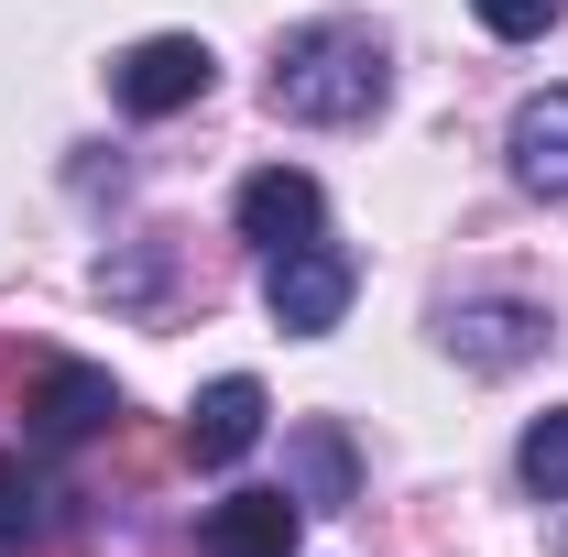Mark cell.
I'll return each instance as SVG.
<instances>
[{"instance_id": "obj_4", "label": "cell", "mask_w": 568, "mask_h": 557, "mask_svg": "<svg viewBox=\"0 0 568 557\" xmlns=\"http://www.w3.org/2000/svg\"><path fill=\"white\" fill-rule=\"evenodd\" d=\"M110 416H121V383H110L99 361H33V394H22V426H33L44 448H77V437H99Z\"/></svg>"}, {"instance_id": "obj_13", "label": "cell", "mask_w": 568, "mask_h": 557, "mask_svg": "<svg viewBox=\"0 0 568 557\" xmlns=\"http://www.w3.org/2000/svg\"><path fill=\"white\" fill-rule=\"evenodd\" d=\"M481 11V33H503V44H547L568 22V0H470Z\"/></svg>"}, {"instance_id": "obj_2", "label": "cell", "mask_w": 568, "mask_h": 557, "mask_svg": "<svg viewBox=\"0 0 568 557\" xmlns=\"http://www.w3.org/2000/svg\"><path fill=\"white\" fill-rule=\"evenodd\" d=\"M351 284L361 263L339 241H295V252H263V306H274L284 340H328L339 317H351Z\"/></svg>"}, {"instance_id": "obj_12", "label": "cell", "mask_w": 568, "mask_h": 557, "mask_svg": "<svg viewBox=\"0 0 568 557\" xmlns=\"http://www.w3.org/2000/svg\"><path fill=\"white\" fill-rule=\"evenodd\" d=\"M33 525H44V492H33V470L0 448V557L11 547H33Z\"/></svg>"}, {"instance_id": "obj_1", "label": "cell", "mask_w": 568, "mask_h": 557, "mask_svg": "<svg viewBox=\"0 0 568 557\" xmlns=\"http://www.w3.org/2000/svg\"><path fill=\"white\" fill-rule=\"evenodd\" d=\"M383 88H394L383 33L351 22V11L295 22V33L274 44V77H263V99H274L284 121H306V132H351V121H372V110H383Z\"/></svg>"}, {"instance_id": "obj_11", "label": "cell", "mask_w": 568, "mask_h": 557, "mask_svg": "<svg viewBox=\"0 0 568 557\" xmlns=\"http://www.w3.org/2000/svg\"><path fill=\"white\" fill-rule=\"evenodd\" d=\"M295 470H306V492H295L306 514H317V503H351V437H339V426H306V437H295Z\"/></svg>"}, {"instance_id": "obj_5", "label": "cell", "mask_w": 568, "mask_h": 557, "mask_svg": "<svg viewBox=\"0 0 568 557\" xmlns=\"http://www.w3.org/2000/svg\"><path fill=\"white\" fill-rule=\"evenodd\" d=\"M437 350H448L459 372H514V361H536V350H547V306H525V295L448 306V317H437Z\"/></svg>"}, {"instance_id": "obj_10", "label": "cell", "mask_w": 568, "mask_h": 557, "mask_svg": "<svg viewBox=\"0 0 568 557\" xmlns=\"http://www.w3.org/2000/svg\"><path fill=\"white\" fill-rule=\"evenodd\" d=\"M514 482L536 492V503H568V405L525 426V448H514Z\"/></svg>"}, {"instance_id": "obj_8", "label": "cell", "mask_w": 568, "mask_h": 557, "mask_svg": "<svg viewBox=\"0 0 568 557\" xmlns=\"http://www.w3.org/2000/svg\"><path fill=\"white\" fill-rule=\"evenodd\" d=\"M295 536H306V503L295 492H230V503H209V525H197L209 557H295Z\"/></svg>"}, {"instance_id": "obj_6", "label": "cell", "mask_w": 568, "mask_h": 557, "mask_svg": "<svg viewBox=\"0 0 568 557\" xmlns=\"http://www.w3.org/2000/svg\"><path fill=\"white\" fill-rule=\"evenodd\" d=\"M230 219H241V241H263V252H295V241H317L328 198H317V175H306V164H263V175H241Z\"/></svg>"}, {"instance_id": "obj_9", "label": "cell", "mask_w": 568, "mask_h": 557, "mask_svg": "<svg viewBox=\"0 0 568 557\" xmlns=\"http://www.w3.org/2000/svg\"><path fill=\"white\" fill-rule=\"evenodd\" d=\"M503 153H514V186H525V198L568 209V88L525 99V110H514V132H503Z\"/></svg>"}, {"instance_id": "obj_7", "label": "cell", "mask_w": 568, "mask_h": 557, "mask_svg": "<svg viewBox=\"0 0 568 557\" xmlns=\"http://www.w3.org/2000/svg\"><path fill=\"white\" fill-rule=\"evenodd\" d=\"M263 416H274V405H263V383H252V372H219L209 394L186 405V459H197V470L252 459V448H263Z\"/></svg>"}, {"instance_id": "obj_3", "label": "cell", "mask_w": 568, "mask_h": 557, "mask_svg": "<svg viewBox=\"0 0 568 557\" xmlns=\"http://www.w3.org/2000/svg\"><path fill=\"white\" fill-rule=\"evenodd\" d=\"M209 88H219V55L197 33H142L132 55L110 67V99H121L132 121H175V110H197Z\"/></svg>"}]
</instances>
